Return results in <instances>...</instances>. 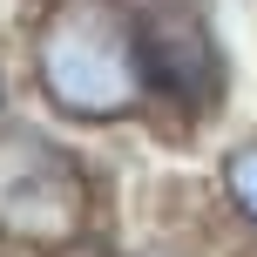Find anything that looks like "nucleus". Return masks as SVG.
I'll list each match as a JSON object with an SVG mask.
<instances>
[{"mask_svg": "<svg viewBox=\"0 0 257 257\" xmlns=\"http://www.w3.org/2000/svg\"><path fill=\"white\" fill-rule=\"evenodd\" d=\"M217 210L237 230V244L257 250V128L223 142V156H217Z\"/></svg>", "mask_w": 257, "mask_h": 257, "instance_id": "obj_4", "label": "nucleus"}, {"mask_svg": "<svg viewBox=\"0 0 257 257\" xmlns=\"http://www.w3.org/2000/svg\"><path fill=\"white\" fill-rule=\"evenodd\" d=\"M102 230V176L68 128L14 115L0 128V250L75 257Z\"/></svg>", "mask_w": 257, "mask_h": 257, "instance_id": "obj_2", "label": "nucleus"}, {"mask_svg": "<svg viewBox=\"0 0 257 257\" xmlns=\"http://www.w3.org/2000/svg\"><path fill=\"white\" fill-rule=\"evenodd\" d=\"M136 257H190V250H169V244H149V250H136Z\"/></svg>", "mask_w": 257, "mask_h": 257, "instance_id": "obj_6", "label": "nucleus"}, {"mask_svg": "<svg viewBox=\"0 0 257 257\" xmlns=\"http://www.w3.org/2000/svg\"><path fill=\"white\" fill-rule=\"evenodd\" d=\"M27 88L54 128H122L149 115L136 0H41L27 27Z\"/></svg>", "mask_w": 257, "mask_h": 257, "instance_id": "obj_1", "label": "nucleus"}, {"mask_svg": "<svg viewBox=\"0 0 257 257\" xmlns=\"http://www.w3.org/2000/svg\"><path fill=\"white\" fill-rule=\"evenodd\" d=\"M14 115H21V108H14V81H7V68H0V128H7Z\"/></svg>", "mask_w": 257, "mask_h": 257, "instance_id": "obj_5", "label": "nucleus"}, {"mask_svg": "<svg viewBox=\"0 0 257 257\" xmlns=\"http://www.w3.org/2000/svg\"><path fill=\"white\" fill-rule=\"evenodd\" d=\"M136 41H142L149 108H169L183 122L217 115V102H223V48H217V34H210L196 0H136Z\"/></svg>", "mask_w": 257, "mask_h": 257, "instance_id": "obj_3", "label": "nucleus"}]
</instances>
